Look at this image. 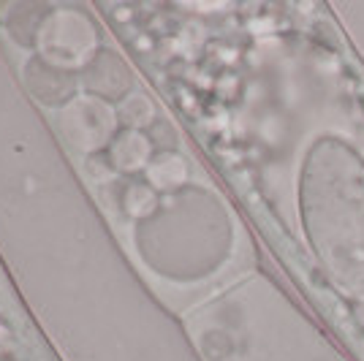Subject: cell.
<instances>
[{
  "label": "cell",
  "mask_w": 364,
  "mask_h": 361,
  "mask_svg": "<svg viewBox=\"0 0 364 361\" xmlns=\"http://www.w3.org/2000/svg\"><path fill=\"white\" fill-rule=\"evenodd\" d=\"M299 217L329 286L350 304H364V158L350 141L326 134L310 144Z\"/></svg>",
  "instance_id": "6da1fadb"
}]
</instances>
